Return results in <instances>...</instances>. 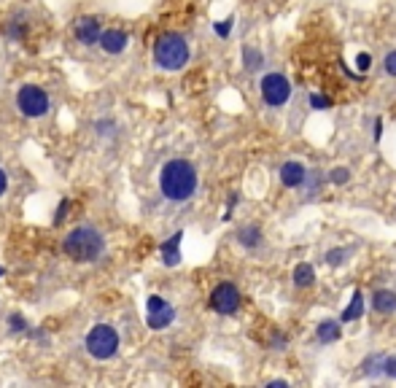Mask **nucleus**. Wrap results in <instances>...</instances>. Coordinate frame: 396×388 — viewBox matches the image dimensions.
<instances>
[{
	"label": "nucleus",
	"instance_id": "obj_3",
	"mask_svg": "<svg viewBox=\"0 0 396 388\" xmlns=\"http://www.w3.org/2000/svg\"><path fill=\"white\" fill-rule=\"evenodd\" d=\"M189 57V43L181 33H162L154 41V62L162 71H184Z\"/></svg>",
	"mask_w": 396,
	"mask_h": 388
},
{
	"label": "nucleus",
	"instance_id": "obj_26",
	"mask_svg": "<svg viewBox=\"0 0 396 388\" xmlns=\"http://www.w3.org/2000/svg\"><path fill=\"white\" fill-rule=\"evenodd\" d=\"M380 372L388 375V377H396V356H385L383 364H380Z\"/></svg>",
	"mask_w": 396,
	"mask_h": 388
},
{
	"label": "nucleus",
	"instance_id": "obj_11",
	"mask_svg": "<svg viewBox=\"0 0 396 388\" xmlns=\"http://www.w3.org/2000/svg\"><path fill=\"white\" fill-rule=\"evenodd\" d=\"M181 240H184V232L178 230L175 235H170V237L159 246V256H162V265L165 267L181 265Z\"/></svg>",
	"mask_w": 396,
	"mask_h": 388
},
{
	"label": "nucleus",
	"instance_id": "obj_32",
	"mask_svg": "<svg viewBox=\"0 0 396 388\" xmlns=\"http://www.w3.org/2000/svg\"><path fill=\"white\" fill-rule=\"evenodd\" d=\"M383 135V119H375V141H380Z\"/></svg>",
	"mask_w": 396,
	"mask_h": 388
},
{
	"label": "nucleus",
	"instance_id": "obj_18",
	"mask_svg": "<svg viewBox=\"0 0 396 388\" xmlns=\"http://www.w3.org/2000/svg\"><path fill=\"white\" fill-rule=\"evenodd\" d=\"M238 240H240L243 248H259V243H261V230H259V227H243V230L238 232Z\"/></svg>",
	"mask_w": 396,
	"mask_h": 388
},
{
	"label": "nucleus",
	"instance_id": "obj_27",
	"mask_svg": "<svg viewBox=\"0 0 396 388\" xmlns=\"http://www.w3.org/2000/svg\"><path fill=\"white\" fill-rule=\"evenodd\" d=\"M310 106L313 111H327V108H332V100L324 95H310Z\"/></svg>",
	"mask_w": 396,
	"mask_h": 388
},
{
	"label": "nucleus",
	"instance_id": "obj_13",
	"mask_svg": "<svg viewBox=\"0 0 396 388\" xmlns=\"http://www.w3.org/2000/svg\"><path fill=\"white\" fill-rule=\"evenodd\" d=\"M27 33H30V22H27V17H14L6 22V27H3V36L11 38V41H25L27 38Z\"/></svg>",
	"mask_w": 396,
	"mask_h": 388
},
{
	"label": "nucleus",
	"instance_id": "obj_22",
	"mask_svg": "<svg viewBox=\"0 0 396 388\" xmlns=\"http://www.w3.org/2000/svg\"><path fill=\"white\" fill-rule=\"evenodd\" d=\"M95 132H97L100 138H111V135L116 132V122H114V119H97V122H95Z\"/></svg>",
	"mask_w": 396,
	"mask_h": 388
},
{
	"label": "nucleus",
	"instance_id": "obj_4",
	"mask_svg": "<svg viewBox=\"0 0 396 388\" xmlns=\"http://www.w3.org/2000/svg\"><path fill=\"white\" fill-rule=\"evenodd\" d=\"M84 348L97 361H111L121 348V335L114 324H95L84 337Z\"/></svg>",
	"mask_w": 396,
	"mask_h": 388
},
{
	"label": "nucleus",
	"instance_id": "obj_2",
	"mask_svg": "<svg viewBox=\"0 0 396 388\" xmlns=\"http://www.w3.org/2000/svg\"><path fill=\"white\" fill-rule=\"evenodd\" d=\"M62 251L65 256L78 262V265H89V262H97L105 254V237L103 232L92 224H81V227H73L62 240Z\"/></svg>",
	"mask_w": 396,
	"mask_h": 388
},
{
	"label": "nucleus",
	"instance_id": "obj_25",
	"mask_svg": "<svg viewBox=\"0 0 396 388\" xmlns=\"http://www.w3.org/2000/svg\"><path fill=\"white\" fill-rule=\"evenodd\" d=\"M345 256H348V251H343V248H334V251H329V254H327V262L332 267H340V265H345Z\"/></svg>",
	"mask_w": 396,
	"mask_h": 388
},
{
	"label": "nucleus",
	"instance_id": "obj_30",
	"mask_svg": "<svg viewBox=\"0 0 396 388\" xmlns=\"http://www.w3.org/2000/svg\"><path fill=\"white\" fill-rule=\"evenodd\" d=\"M6 192H8V173L0 167V197H3Z\"/></svg>",
	"mask_w": 396,
	"mask_h": 388
},
{
	"label": "nucleus",
	"instance_id": "obj_9",
	"mask_svg": "<svg viewBox=\"0 0 396 388\" xmlns=\"http://www.w3.org/2000/svg\"><path fill=\"white\" fill-rule=\"evenodd\" d=\"M100 33H103V25L97 17H78L73 22V36L81 46H97Z\"/></svg>",
	"mask_w": 396,
	"mask_h": 388
},
{
	"label": "nucleus",
	"instance_id": "obj_23",
	"mask_svg": "<svg viewBox=\"0 0 396 388\" xmlns=\"http://www.w3.org/2000/svg\"><path fill=\"white\" fill-rule=\"evenodd\" d=\"M232 27H235V19L226 17V19H221V22H216V25H213V33H216L219 38H229Z\"/></svg>",
	"mask_w": 396,
	"mask_h": 388
},
{
	"label": "nucleus",
	"instance_id": "obj_33",
	"mask_svg": "<svg viewBox=\"0 0 396 388\" xmlns=\"http://www.w3.org/2000/svg\"><path fill=\"white\" fill-rule=\"evenodd\" d=\"M3 275H6V267H0V278H3Z\"/></svg>",
	"mask_w": 396,
	"mask_h": 388
},
{
	"label": "nucleus",
	"instance_id": "obj_20",
	"mask_svg": "<svg viewBox=\"0 0 396 388\" xmlns=\"http://www.w3.org/2000/svg\"><path fill=\"white\" fill-rule=\"evenodd\" d=\"M243 65H245V71H259V68L264 65V57H261L259 49L245 46V49H243Z\"/></svg>",
	"mask_w": 396,
	"mask_h": 388
},
{
	"label": "nucleus",
	"instance_id": "obj_6",
	"mask_svg": "<svg viewBox=\"0 0 396 388\" xmlns=\"http://www.w3.org/2000/svg\"><path fill=\"white\" fill-rule=\"evenodd\" d=\"M240 291H238V286L235 283H219L213 291H210V310L213 313H219V316H235L238 313V307H240Z\"/></svg>",
	"mask_w": 396,
	"mask_h": 388
},
{
	"label": "nucleus",
	"instance_id": "obj_17",
	"mask_svg": "<svg viewBox=\"0 0 396 388\" xmlns=\"http://www.w3.org/2000/svg\"><path fill=\"white\" fill-rule=\"evenodd\" d=\"M6 326H8V332H11V335H25V332L30 329V321H27L25 313H8Z\"/></svg>",
	"mask_w": 396,
	"mask_h": 388
},
{
	"label": "nucleus",
	"instance_id": "obj_10",
	"mask_svg": "<svg viewBox=\"0 0 396 388\" xmlns=\"http://www.w3.org/2000/svg\"><path fill=\"white\" fill-rule=\"evenodd\" d=\"M97 46H100L108 57H119V54H124L127 52V46H130V33L121 30V27H108V30L103 27Z\"/></svg>",
	"mask_w": 396,
	"mask_h": 388
},
{
	"label": "nucleus",
	"instance_id": "obj_29",
	"mask_svg": "<svg viewBox=\"0 0 396 388\" xmlns=\"http://www.w3.org/2000/svg\"><path fill=\"white\" fill-rule=\"evenodd\" d=\"M383 65H385V73H388V76H396V52L388 54Z\"/></svg>",
	"mask_w": 396,
	"mask_h": 388
},
{
	"label": "nucleus",
	"instance_id": "obj_8",
	"mask_svg": "<svg viewBox=\"0 0 396 388\" xmlns=\"http://www.w3.org/2000/svg\"><path fill=\"white\" fill-rule=\"evenodd\" d=\"M292 97V84H289V78L286 76H280V73H267L264 78H261V100L267 103V106H286V100Z\"/></svg>",
	"mask_w": 396,
	"mask_h": 388
},
{
	"label": "nucleus",
	"instance_id": "obj_7",
	"mask_svg": "<svg viewBox=\"0 0 396 388\" xmlns=\"http://www.w3.org/2000/svg\"><path fill=\"white\" fill-rule=\"evenodd\" d=\"M172 321H175V307H172L165 297L151 294V297L146 300V324H149V329L162 332V329L170 326Z\"/></svg>",
	"mask_w": 396,
	"mask_h": 388
},
{
	"label": "nucleus",
	"instance_id": "obj_12",
	"mask_svg": "<svg viewBox=\"0 0 396 388\" xmlns=\"http://www.w3.org/2000/svg\"><path fill=\"white\" fill-rule=\"evenodd\" d=\"M305 176H308V170H305L302 162H286V165L280 167V183H283L286 189H299V186H305Z\"/></svg>",
	"mask_w": 396,
	"mask_h": 388
},
{
	"label": "nucleus",
	"instance_id": "obj_19",
	"mask_svg": "<svg viewBox=\"0 0 396 388\" xmlns=\"http://www.w3.org/2000/svg\"><path fill=\"white\" fill-rule=\"evenodd\" d=\"M364 313V297L362 291H353V297H350V305L345 307L343 313V321H356V318H362Z\"/></svg>",
	"mask_w": 396,
	"mask_h": 388
},
{
	"label": "nucleus",
	"instance_id": "obj_1",
	"mask_svg": "<svg viewBox=\"0 0 396 388\" xmlns=\"http://www.w3.org/2000/svg\"><path fill=\"white\" fill-rule=\"evenodd\" d=\"M197 167L189 159H170L159 170V192L170 202H186L197 194Z\"/></svg>",
	"mask_w": 396,
	"mask_h": 388
},
{
	"label": "nucleus",
	"instance_id": "obj_14",
	"mask_svg": "<svg viewBox=\"0 0 396 388\" xmlns=\"http://www.w3.org/2000/svg\"><path fill=\"white\" fill-rule=\"evenodd\" d=\"M318 342H324V345H332V342H337L340 337H343V329H340V321H332V318H327V321H321L318 324Z\"/></svg>",
	"mask_w": 396,
	"mask_h": 388
},
{
	"label": "nucleus",
	"instance_id": "obj_5",
	"mask_svg": "<svg viewBox=\"0 0 396 388\" xmlns=\"http://www.w3.org/2000/svg\"><path fill=\"white\" fill-rule=\"evenodd\" d=\"M14 103H17L19 113L27 116V119H43V116L52 111V97H49V92L43 87H38V84H22V87L17 89Z\"/></svg>",
	"mask_w": 396,
	"mask_h": 388
},
{
	"label": "nucleus",
	"instance_id": "obj_15",
	"mask_svg": "<svg viewBox=\"0 0 396 388\" xmlns=\"http://www.w3.org/2000/svg\"><path fill=\"white\" fill-rule=\"evenodd\" d=\"M372 307L383 313V316H388V313H394L396 310V294L394 291H388V289H380L375 291V297H372Z\"/></svg>",
	"mask_w": 396,
	"mask_h": 388
},
{
	"label": "nucleus",
	"instance_id": "obj_31",
	"mask_svg": "<svg viewBox=\"0 0 396 388\" xmlns=\"http://www.w3.org/2000/svg\"><path fill=\"white\" fill-rule=\"evenodd\" d=\"M270 348H278V351H280V348H286V337L275 335V340H273V345H270Z\"/></svg>",
	"mask_w": 396,
	"mask_h": 388
},
{
	"label": "nucleus",
	"instance_id": "obj_24",
	"mask_svg": "<svg viewBox=\"0 0 396 388\" xmlns=\"http://www.w3.org/2000/svg\"><path fill=\"white\" fill-rule=\"evenodd\" d=\"M329 181H332V183H348V181H350V170H348V167H334V170L329 173Z\"/></svg>",
	"mask_w": 396,
	"mask_h": 388
},
{
	"label": "nucleus",
	"instance_id": "obj_16",
	"mask_svg": "<svg viewBox=\"0 0 396 388\" xmlns=\"http://www.w3.org/2000/svg\"><path fill=\"white\" fill-rule=\"evenodd\" d=\"M313 283H315V270H313L308 262L294 267V286H296V289H308Z\"/></svg>",
	"mask_w": 396,
	"mask_h": 388
},
{
	"label": "nucleus",
	"instance_id": "obj_21",
	"mask_svg": "<svg viewBox=\"0 0 396 388\" xmlns=\"http://www.w3.org/2000/svg\"><path fill=\"white\" fill-rule=\"evenodd\" d=\"M70 211H73V200L62 197V200H60V205H57V211H54V227H62Z\"/></svg>",
	"mask_w": 396,
	"mask_h": 388
},
{
	"label": "nucleus",
	"instance_id": "obj_28",
	"mask_svg": "<svg viewBox=\"0 0 396 388\" xmlns=\"http://www.w3.org/2000/svg\"><path fill=\"white\" fill-rule=\"evenodd\" d=\"M369 62H372V57H369V54H367V52L359 54V57H356V65H359V71H362V73L369 71Z\"/></svg>",
	"mask_w": 396,
	"mask_h": 388
}]
</instances>
